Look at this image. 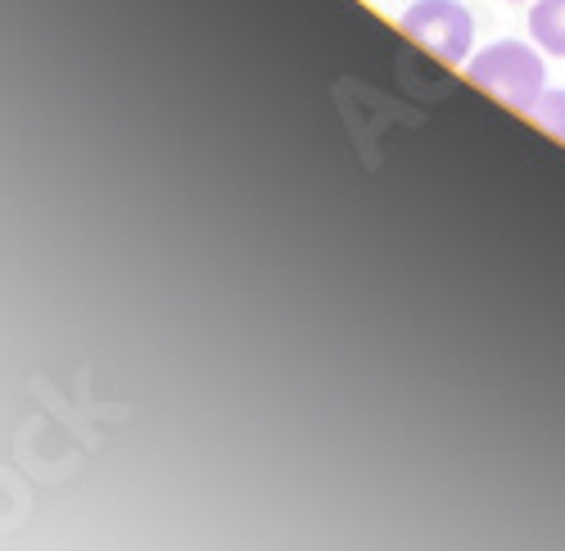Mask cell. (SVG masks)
Returning <instances> with one entry per match:
<instances>
[{"instance_id":"3957f363","label":"cell","mask_w":565,"mask_h":551,"mask_svg":"<svg viewBox=\"0 0 565 551\" xmlns=\"http://www.w3.org/2000/svg\"><path fill=\"white\" fill-rule=\"evenodd\" d=\"M530 36L543 55L565 60V0H534L530 10Z\"/></svg>"},{"instance_id":"7a4b0ae2","label":"cell","mask_w":565,"mask_h":551,"mask_svg":"<svg viewBox=\"0 0 565 551\" xmlns=\"http://www.w3.org/2000/svg\"><path fill=\"white\" fill-rule=\"evenodd\" d=\"M398 23L420 51L439 55L444 64H466V55H476V19L461 0H416Z\"/></svg>"},{"instance_id":"277c9868","label":"cell","mask_w":565,"mask_h":551,"mask_svg":"<svg viewBox=\"0 0 565 551\" xmlns=\"http://www.w3.org/2000/svg\"><path fill=\"white\" fill-rule=\"evenodd\" d=\"M530 118L547 131V136H556V141H565V90H543L539 96V105L530 109Z\"/></svg>"},{"instance_id":"6da1fadb","label":"cell","mask_w":565,"mask_h":551,"mask_svg":"<svg viewBox=\"0 0 565 551\" xmlns=\"http://www.w3.org/2000/svg\"><path fill=\"white\" fill-rule=\"evenodd\" d=\"M466 77L515 114H530L547 90V64L539 55V45L515 41V36H502V41L484 45L480 55H470Z\"/></svg>"}]
</instances>
